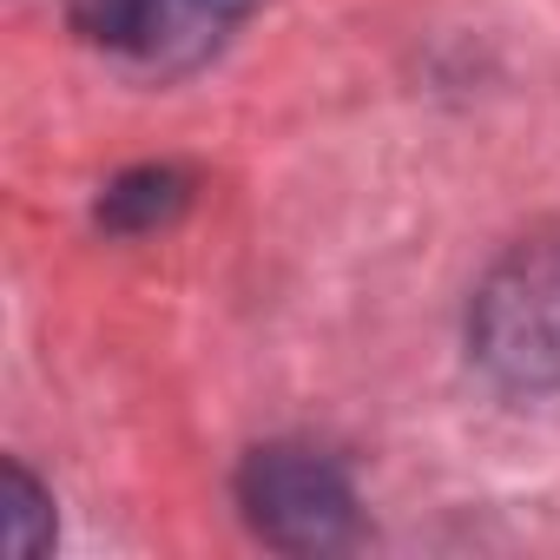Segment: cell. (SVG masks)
I'll list each match as a JSON object with an SVG mask.
<instances>
[{
	"label": "cell",
	"instance_id": "cell-4",
	"mask_svg": "<svg viewBox=\"0 0 560 560\" xmlns=\"http://www.w3.org/2000/svg\"><path fill=\"white\" fill-rule=\"evenodd\" d=\"M185 198H191L185 172H172V165H145V172H126V178L106 185V198H100V224H113V231H152V224H172V218L185 211Z\"/></svg>",
	"mask_w": 560,
	"mask_h": 560
},
{
	"label": "cell",
	"instance_id": "cell-3",
	"mask_svg": "<svg viewBox=\"0 0 560 560\" xmlns=\"http://www.w3.org/2000/svg\"><path fill=\"white\" fill-rule=\"evenodd\" d=\"M481 357L514 383L560 376V257H514L481 298Z\"/></svg>",
	"mask_w": 560,
	"mask_h": 560
},
{
	"label": "cell",
	"instance_id": "cell-5",
	"mask_svg": "<svg viewBox=\"0 0 560 560\" xmlns=\"http://www.w3.org/2000/svg\"><path fill=\"white\" fill-rule=\"evenodd\" d=\"M47 547H54L47 488H40L21 462H8V553H14V560H34V553H47Z\"/></svg>",
	"mask_w": 560,
	"mask_h": 560
},
{
	"label": "cell",
	"instance_id": "cell-1",
	"mask_svg": "<svg viewBox=\"0 0 560 560\" xmlns=\"http://www.w3.org/2000/svg\"><path fill=\"white\" fill-rule=\"evenodd\" d=\"M237 508L244 521L284 553H330L357 540V494L343 468L317 448H257L237 475Z\"/></svg>",
	"mask_w": 560,
	"mask_h": 560
},
{
	"label": "cell",
	"instance_id": "cell-2",
	"mask_svg": "<svg viewBox=\"0 0 560 560\" xmlns=\"http://www.w3.org/2000/svg\"><path fill=\"white\" fill-rule=\"evenodd\" d=\"M257 0H80V27L145 67H198Z\"/></svg>",
	"mask_w": 560,
	"mask_h": 560
}]
</instances>
